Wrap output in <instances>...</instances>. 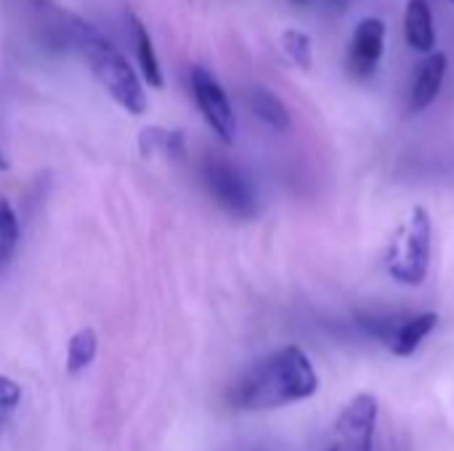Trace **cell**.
<instances>
[{
  "instance_id": "cell-8",
  "label": "cell",
  "mask_w": 454,
  "mask_h": 451,
  "mask_svg": "<svg viewBox=\"0 0 454 451\" xmlns=\"http://www.w3.org/2000/svg\"><path fill=\"white\" fill-rule=\"evenodd\" d=\"M383 48H386V24L375 16L362 19L348 45V72L359 80L372 77L383 58Z\"/></svg>"
},
{
  "instance_id": "cell-1",
  "label": "cell",
  "mask_w": 454,
  "mask_h": 451,
  "mask_svg": "<svg viewBox=\"0 0 454 451\" xmlns=\"http://www.w3.org/2000/svg\"><path fill=\"white\" fill-rule=\"evenodd\" d=\"M319 391V375L298 346H285L247 367L229 388V404L242 412L279 409Z\"/></svg>"
},
{
  "instance_id": "cell-17",
  "label": "cell",
  "mask_w": 454,
  "mask_h": 451,
  "mask_svg": "<svg viewBox=\"0 0 454 451\" xmlns=\"http://www.w3.org/2000/svg\"><path fill=\"white\" fill-rule=\"evenodd\" d=\"M21 401V388L16 380H11L8 375H0V425L11 417V412L19 407Z\"/></svg>"
},
{
  "instance_id": "cell-10",
  "label": "cell",
  "mask_w": 454,
  "mask_h": 451,
  "mask_svg": "<svg viewBox=\"0 0 454 451\" xmlns=\"http://www.w3.org/2000/svg\"><path fill=\"white\" fill-rule=\"evenodd\" d=\"M404 35L415 51L434 53L436 45V27L428 0H410L404 11Z\"/></svg>"
},
{
  "instance_id": "cell-13",
  "label": "cell",
  "mask_w": 454,
  "mask_h": 451,
  "mask_svg": "<svg viewBox=\"0 0 454 451\" xmlns=\"http://www.w3.org/2000/svg\"><path fill=\"white\" fill-rule=\"evenodd\" d=\"M138 149L144 157H154V154L181 157L184 154V133L165 130V128H144L138 136Z\"/></svg>"
},
{
  "instance_id": "cell-6",
  "label": "cell",
  "mask_w": 454,
  "mask_h": 451,
  "mask_svg": "<svg viewBox=\"0 0 454 451\" xmlns=\"http://www.w3.org/2000/svg\"><path fill=\"white\" fill-rule=\"evenodd\" d=\"M439 316L436 314H415V316H362V327L375 335L391 354L412 356L420 343L434 332Z\"/></svg>"
},
{
  "instance_id": "cell-16",
  "label": "cell",
  "mask_w": 454,
  "mask_h": 451,
  "mask_svg": "<svg viewBox=\"0 0 454 451\" xmlns=\"http://www.w3.org/2000/svg\"><path fill=\"white\" fill-rule=\"evenodd\" d=\"M282 51H285V56L298 69H309L311 66L314 43H311V35L309 32H303V29H285L282 32Z\"/></svg>"
},
{
  "instance_id": "cell-7",
  "label": "cell",
  "mask_w": 454,
  "mask_h": 451,
  "mask_svg": "<svg viewBox=\"0 0 454 451\" xmlns=\"http://www.w3.org/2000/svg\"><path fill=\"white\" fill-rule=\"evenodd\" d=\"M192 93H194L197 109L202 112L207 125L215 130V136L223 144H231L237 136V117H234L231 101H229L226 90L221 88V82L207 69L194 66L192 69Z\"/></svg>"
},
{
  "instance_id": "cell-14",
  "label": "cell",
  "mask_w": 454,
  "mask_h": 451,
  "mask_svg": "<svg viewBox=\"0 0 454 451\" xmlns=\"http://www.w3.org/2000/svg\"><path fill=\"white\" fill-rule=\"evenodd\" d=\"M96 351H98V340H96V332L93 330L85 327V330L74 332L72 340H69V346H67V369L72 375L82 372L85 367L93 364Z\"/></svg>"
},
{
  "instance_id": "cell-11",
  "label": "cell",
  "mask_w": 454,
  "mask_h": 451,
  "mask_svg": "<svg viewBox=\"0 0 454 451\" xmlns=\"http://www.w3.org/2000/svg\"><path fill=\"white\" fill-rule=\"evenodd\" d=\"M125 24H128V35L133 40V48H136V56H138V64H141V72H144L146 82L154 85V88H162V69H160V58H157L149 29L144 27V21L133 11H128Z\"/></svg>"
},
{
  "instance_id": "cell-15",
  "label": "cell",
  "mask_w": 454,
  "mask_h": 451,
  "mask_svg": "<svg viewBox=\"0 0 454 451\" xmlns=\"http://www.w3.org/2000/svg\"><path fill=\"white\" fill-rule=\"evenodd\" d=\"M19 218H16V210L11 207V202L5 197H0V271L8 266L11 255L16 253V245H19Z\"/></svg>"
},
{
  "instance_id": "cell-20",
  "label": "cell",
  "mask_w": 454,
  "mask_h": 451,
  "mask_svg": "<svg viewBox=\"0 0 454 451\" xmlns=\"http://www.w3.org/2000/svg\"><path fill=\"white\" fill-rule=\"evenodd\" d=\"M452 3H454V0H452Z\"/></svg>"
},
{
  "instance_id": "cell-5",
  "label": "cell",
  "mask_w": 454,
  "mask_h": 451,
  "mask_svg": "<svg viewBox=\"0 0 454 451\" xmlns=\"http://www.w3.org/2000/svg\"><path fill=\"white\" fill-rule=\"evenodd\" d=\"M202 181L210 197L234 218H253L258 213L255 189L250 186L247 175L221 157H207L202 162Z\"/></svg>"
},
{
  "instance_id": "cell-12",
  "label": "cell",
  "mask_w": 454,
  "mask_h": 451,
  "mask_svg": "<svg viewBox=\"0 0 454 451\" xmlns=\"http://www.w3.org/2000/svg\"><path fill=\"white\" fill-rule=\"evenodd\" d=\"M247 104H250L253 114L263 125H269L271 130L282 133V130L290 128V112H287V106L282 104V98L277 93H271L266 88H253L247 93Z\"/></svg>"
},
{
  "instance_id": "cell-2",
  "label": "cell",
  "mask_w": 454,
  "mask_h": 451,
  "mask_svg": "<svg viewBox=\"0 0 454 451\" xmlns=\"http://www.w3.org/2000/svg\"><path fill=\"white\" fill-rule=\"evenodd\" d=\"M72 48L82 56L93 77L106 88V93L130 114L146 112V90L141 80L136 77L128 58L114 48L112 40H106L93 24L74 16L72 19Z\"/></svg>"
},
{
  "instance_id": "cell-3",
  "label": "cell",
  "mask_w": 454,
  "mask_h": 451,
  "mask_svg": "<svg viewBox=\"0 0 454 451\" xmlns=\"http://www.w3.org/2000/svg\"><path fill=\"white\" fill-rule=\"evenodd\" d=\"M431 215L426 207H415L407 223L394 234L386 253V271L404 287H418L426 282L431 268Z\"/></svg>"
},
{
  "instance_id": "cell-19",
  "label": "cell",
  "mask_w": 454,
  "mask_h": 451,
  "mask_svg": "<svg viewBox=\"0 0 454 451\" xmlns=\"http://www.w3.org/2000/svg\"><path fill=\"white\" fill-rule=\"evenodd\" d=\"M293 3H306V0H293Z\"/></svg>"
},
{
  "instance_id": "cell-9",
  "label": "cell",
  "mask_w": 454,
  "mask_h": 451,
  "mask_svg": "<svg viewBox=\"0 0 454 451\" xmlns=\"http://www.w3.org/2000/svg\"><path fill=\"white\" fill-rule=\"evenodd\" d=\"M444 77H447V56L442 51L436 53H428L426 61L420 64L418 69V77L412 82V93H410V109L412 112H423L428 109L436 96L442 93V85H444Z\"/></svg>"
},
{
  "instance_id": "cell-18",
  "label": "cell",
  "mask_w": 454,
  "mask_h": 451,
  "mask_svg": "<svg viewBox=\"0 0 454 451\" xmlns=\"http://www.w3.org/2000/svg\"><path fill=\"white\" fill-rule=\"evenodd\" d=\"M330 3H333V5H338V8H343V5H348L351 0H330Z\"/></svg>"
},
{
  "instance_id": "cell-4",
  "label": "cell",
  "mask_w": 454,
  "mask_h": 451,
  "mask_svg": "<svg viewBox=\"0 0 454 451\" xmlns=\"http://www.w3.org/2000/svg\"><path fill=\"white\" fill-rule=\"evenodd\" d=\"M378 412V399L372 393L354 396L333 423L322 451H372Z\"/></svg>"
}]
</instances>
